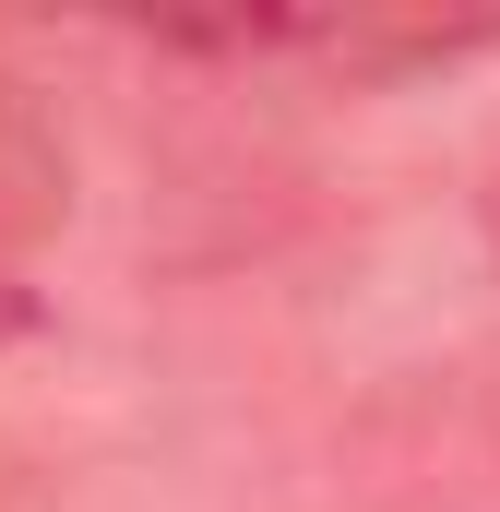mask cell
<instances>
[{
    "mask_svg": "<svg viewBox=\"0 0 500 512\" xmlns=\"http://www.w3.org/2000/svg\"><path fill=\"white\" fill-rule=\"evenodd\" d=\"M489 251H500V179H489Z\"/></svg>",
    "mask_w": 500,
    "mask_h": 512,
    "instance_id": "1",
    "label": "cell"
}]
</instances>
